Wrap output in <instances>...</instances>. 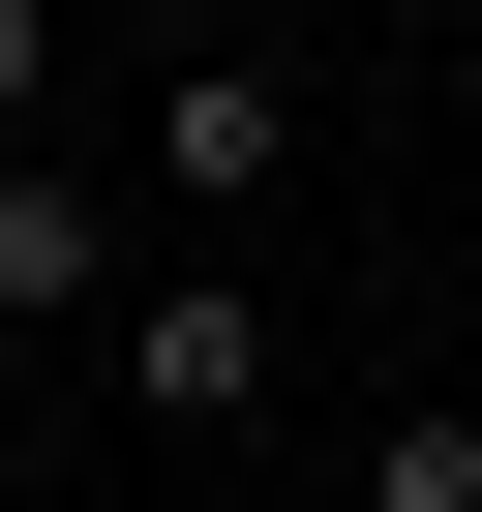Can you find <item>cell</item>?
Segmentation results:
<instances>
[{
	"label": "cell",
	"mask_w": 482,
	"mask_h": 512,
	"mask_svg": "<svg viewBox=\"0 0 482 512\" xmlns=\"http://www.w3.org/2000/svg\"><path fill=\"white\" fill-rule=\"evenodd\" d=\"M91 392L151 422V452H241L302 392V332H272V272H121V332H91Z\"/></svg>",
	"instance_id": "7a4b0ae2"
},
{
	"label": "cell",
	"mask_w": 482,
	"mask_h": 512,
	"mask_svg": "<svg viewBox=\"0 0 482 512\" xmlns=\"http://www.w3.org/2000/svg\"><path fill=\"white\" fill-rule=\"evenodd\" d=\"M362 512H482V392H392L362 422Z\"/></svg>",
	"instance_id": "277c9868"
},
{
	"label": "cell",
	"mask_w": 482,
	"mask_h": 512,
	"mask_svg": "<svg viewBox=\"0 0 482 512\" xmlns=\"http://www.w3.org/2000/svg\"><path fill=\"white\" fill-rule=\"evenodd\" d=\"M91 181H121V211H181V272H241V211L302 181V61H272V31H181V61L121 91V151H91Z\"/></svg>",
	"instance_id": "6da1fadb"
},
{
	"label": "cell",
	"mask_w": 482,
	"mask_h": 512,
	"mask_svg": "<svg viewBox=\"0 0 482 512\" xmlns=\"http://www.w3.org/2000/svg\"><path fill=\"white\" fill-rule=\"evenodd\" d=\"M61 61H91L61 0H0V151H61Z\"/></svg>",
	"instance_id": "5b68a950"
},
{
	"label": "cell",
	"mask_w": 482,
	"mask_h": 512,
	"mask_svg": "<svg viewBox=\"0 0 482 512\" xmlns=\"http://www.w3.org/2000/svg\"><path fill=\"white\" fill-rule=\"evenodd\" d=\"M121 272H151V211L91 151H0V332H121Z\"/></svg>",
	"instance_id": "3957f363"
}]
</instances>
